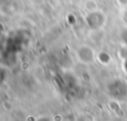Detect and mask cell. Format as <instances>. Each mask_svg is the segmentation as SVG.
Returning a JSON list of instances; mask_svg holds the SVG:
<instances>
[{"label":"cell","mask_w":127,"mask_h":121,"mask_svg":"<svg viewBox=\"0 0 127 121\" xmlns=\"http://www.w3.org/2000/svg\"><path fill=\"white\" fill-rule=\"evenodd\" d=\"M85 22L91 30H99L104 26L106 22V17L105 14L102 13L101 11L92 10L86 15Z\"/></svg>","instance_id":"6da1fadb"},{"label":"cell","mask_w":127,"mask_h":121,"mask_svg":"<svg viewBox=\"0 0 127 121\" xmlns=\"http://www.w3.org/2000/svg\"><path fill=\"white\" fill-rule=\"evenodd\" d=\"M76 57L79 61L83 63H92L96 60L94 51L88 46H81L76 51Z\"/></svg>","instance_id":"7a4b0ae2"},{"label":"cell","mask_w":127,"mask_h":121,"mask_svg":"<svg viewBox=\"0 0 127 121\" xmlns=\"http://www.w3.org/2000/svg\"><path fill=\"white\" fill-rule=\"evenodd\" d=\"M35 121H52V119H51V117L48 116V115H41V116H39L38 118H36Z\"/></svg>","instance_id":"3957f363"},{"label":"cell","mask_w":127,"mask_h":121,"mask_svg":"<svg viewBox=\"0 0 127 121\" xmlns=\"http://www.w3.org/2000/svg\"><path fill=\"white\" fill-rule=\"evenodd\" d=\"M123 19H124L125 23L127 24V8H126V10H125L124 13H123Z\"/></svg>","instance_id":"277c9868"}]
</instances>
